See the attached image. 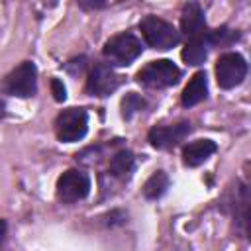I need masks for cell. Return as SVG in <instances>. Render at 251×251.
<instances>
[{
	"instance_id": "cell-1",
	"label": "cell",
	"mask_w": 251,
	"mask_h": 251,
	"mask_svg": "<svg viewBox=\"0 0 251 251\" xmlns=\"http://www.w3.org/2000/svg\"><path fill=\"white\" fill-rule=\"evenodd\" d=\"M143 53V41L133 31H120L106 39L102 57L110 67H127Z\"/></svg>"
},
{
	"instance_id": "cell-2",
	"label": "cell",
	"mask_w": 251,
	"mask_h": 251,
	"mask_svg": "<svg viewBox=\"0 0 251 251\" xmlns=\"http://www.w3.org/2000/svg\"><path fill=\"white\" fill-rule=\"evenodd\" d=\"M143 41L157 51H169L173 47H176L180 43V33L178 27H175L171 22L155 16V14H147L139 20L137 24Z\"/></svg>"
},
{
	"instance_id": "cell-3",
	"label": "cell",
	"mask_w": 251,
	"mask_h": 251,
	"mask_svg": "<svg viewBox=\"0 0 251 251\" xmlns=\"http://www.w3.org/2000/svg\"><path fill=\"white\" fill-rule=\"evenodd\" d=\"M180 78H182V71L171 59H155V61H149L147 65H143L135 73V80L141 86L155 88V90L171 88V86L178 84Z\"/></svg>"
},
{
	"instance_id": "cell-4",
	"label": "cell",
	"mask_w": 251,
	"mask_h": 251,
	"mask_svg": "<svg viewBox=\"0 0 251 251\" xmlns=\"http://www.w3.org/2000/svg\"><path fill=\"white\" fill-rule=\"evenodd\" d=\"M53 129H55V137L61 143H76L84 139V135L88 133V112L76 106L65 108L57 114L53 122Z\"/></svg>"
},
{
	"instance_id": "cell-5",
	"label": "cell",
	"mask_w": 251,
	"mask_h": 251,
	"mask_svg": "<svg viewBox=\"0 0 251 251\" xmlns=\"http://www.w3.org/2000/svg\"><path fill=\"white\" fill-rule=\"evenodd\" d=\"M92 180L90 175L82 169H67L63 175H59L55 182V196L63 204H75L84 200L90 194Z\"/></svg>"
},
{
	"instance_id": "cell-6",
	"label": "cell",
	"mask_w": 251,
	"mask_h": 251,
	"mask_svg": "<svg viewBox=\"0 0 251 251\" xmlns=\"http://www.w3.org/2000/svg\"><path fill=\"white\" fill-rule=\"evenodd\" d=\"M4 92L16 98H33L37 94V65L22 61L4 76Z\"/></svg>"
},
{
	"instance_id": "cell-7",
	"label": "cell",
	"mask_w": 251,
	"mask_h": 251,
	"mask_svg": "<svg viewBox=\"0 0 251 251\" xmlns=\"http://www.w3.org/2000/svg\"><path fill=\"white\" fill-rule=\"evenodd\" d=\"M247 61L241 53L237 51H226L218 57L216 65H214V73H216V82L222 90H231L235 86H239L245 76H247Z\"/></svg>"
},
{
	"instance_id": "cell-8",
	"label": "cell",
	"mask_w": 251,
	"mask_h": 251,
	"mask_svg": "<svg viewBox=\"0 0 251 251\" xmlns=\"http://www.w3.org/2000/svg\"><path fill=\"white\" fill-rule=\"evenodd\" d=\"M124 82V76L118 75L114 71V67H110L108 63H100L96 61L88 73H86V84H84V90L86 94L90 96H96V98H106L110 94H114Z\"/></svg>"
},
{
	"instance_id": "cell-9",
	"label": "cell",
	"mask_w": 251,
	"mask_h": 251,
	"mask_svg": "<svg viewBox=\"0 0 251 251\" xmlns=\"http://www.w3.org/2000/svg\"><path fill=\"white\" fill-rule=\"evenodd\" d=\"M192 133V124L188 120H180L175 124H159L147 131V141L151 147L161 151H171L180 145Z\"/></svg>"
},
{
	"instance_id": "cell-10",
	"label": "cell",
	"mask_w": 251,
	"mask_h": 251,
	"mask_svg": "<svg viewBox=\"0 0 251 251\" xmlns=\"http://www.w3.org/2000/svg\"><path fill=\"white\" fill-rule=\"evenodd\" d=\"M224 210L231 212L235 224L239 226L241 233L247 237L249 227V186L241 180H235V188H229L224 198Z\"/></svg>"
},
{
	"instance_id": "cell-11",
	"label": "cell",
	"mask_w": 251,
	"mask_h": 251,
	"mask_svg": "<svg viewBox=\"0 0 251 251\" xmlns=\"http://www.w3.org/2000/svg\"><path fill=\"white\" fill-rule=\"evenodd\" d=\"M208 24H206V18H204V10L198 2H186L180 10V37L184 35L186 39H192V37H202L208 33Z\"/></svg>"
},
{
	"instance_id": "cell-12",
	"label": "cell",
	"mask_w": 251,
	"mask_h": 251,
	"mask_svg": "<svg viewBox=\"0 0 251 251\" xmlns=\"http://www.w3.org/2000/svg\"><path fill=\"white\" fill-rule=\"evenodd\" d=\"M218 151V143L214 139H194L186 145H182V165L184 167H190V169H196L200 165H204L214 153Z\"/></svg>"
},
{
	"instance_id": "cell-13",
	"label": "cell",
	"mask_w": 251,
	"mask_h": 251,
	"mask_svg": "<svg viewBox=\"0 0 251 251\" xmlns=\"http://www.w3.org/2000/svg\"><path fill=\"white\" fill-rule=\"evenodd\" d=\"M135 165L137 163H135L133 151L122 147L112 153V157L108 161V175L120 182H127L135 173Z\"/></svg>"
},
{
	"instance_id": "cell-14",
	"label": "cell",
	"mask_w": 251,
	"mask_h": 251,
	"mask_svg": "<svg viewBox=\"0 0 251 251\" xmlns=\"http://www.w3.org/2000/svg\"><path fill=\"white\" fill-rule=\"evenodd\" d=\"M208 98V75L206 71H198L190 76L186 82L182 94H180V104L184 108H192Z\"/></svg>"
},
{
	"instance_id": "cell-15",
	"label": "cell",
	"mask_w": 251,
	"mask_h": 251,
	"mask_svg": "<svg viewBox=\"0 0 251 251\" xmlns=\"http://www.w3.org/2000/svg\"><path fill=\"white\" fill-rule=\"evenodd\" d=\"M208 53H210V45H208V33H206L202 37L186 39V43H184V47L180 51V57H182V61L186 65L200 67L208 59Z\"/></svg>"
},
{
	"instance_id": "cell-16",
	"label": "cell",
	"mask_w": 251,
	"mask_h": 251,
	"mask_svg": "<svg viewBox=\"0 0 251 251\" xmlns=\"http://www.w3.org/2000/svg\"><path fill=\"white\" fill-rule=\"evenodd\" d=\"M169 184H171V178L169 175L163 171V169H157L149 175V178L143 182L141 186V194L147 198V200H159L167 194L169 190Z\"/></svg>"
},
{
	"instance_id": "cell-17",
	"label": "cell",
	"mask_w": 251,
	"mask_h": 251,
	"mask_svg": "<svg viewBox=\"0 0 251 251\" xmlns=\"http://www.w3.org/2000/svg\"><path fill=\"white\" fill-rule=\"evenodd\" d=\"M241 39L239 29H233L229 25H220L216 29H208V45L214 47H231L235 41Z\"/></svg>"
},
{
	"instance_id": "cell-18",
	"label": "cell",
	"mask_w": 251,
	"mask_h": 251,
	"mask_svg": "<svg viewBox=\"0 0 251 251\" xmlns=\"http://www.w3.org/2000/svg\"><path fill=\"white\" fill-rule=\"evenodd\" d=\"M145 108H147V100L137 92H127L120 102V110H122L124 120H131L135 114L143 112Z\"/></svg>"
},
{
	"instance_id": "cell-19",
	"label": "cell",
	"mask_w": 251,
	"mask_h": 251,
	"mask_svg": "<svg viewBox=\"0 0 251 251\" xmlns=\"http://www.w3.org/2000/svg\"><path fill=\"white\" fill-rule=\"evenodd\" d=\"M100 220H102V226L104 227H120V226H126L127 224V212L122 210V208H114V210L106 212Z\"/></svg>"
},
{
	"instance_id": "cell-20",
	"label": "cell",
	"mask_w": 251,
	"mask_h": 251,
	"mask_svg": "<svg viewBox=\"0 0 251 251\" xmlns=\"http://www.w3.org/2000/svg\"><path fill=\"white\" fill-rule=\"evenodd\" d=\"M86 67H88V59L84 57V55H80V57H76V59H71L69 63H65V69L73 75V76H76V75H82L84 71H86Z\"/></svg>"
},
{
	"instance_id": "cell-21",
	"label": "cell",
	"mask_w": 251,
	"mask_h": 251,
	"mask_svg": "<svg viewBox=\"0 0 251 251\" xmlns=\"http://www.w3.org/2000/svg\"><path fill=\"white\" fill-rule=\"evenodd\" d=\"M49 84H51V92H53L55 102H65V100H67V86H65V82H63L61 78L53 76Z\"/></svg>"
},
{
	"instance_id": "cell-22",
	"label": "cell",
	"mask_w": 251,
	"mask_h": 251,
	"mask_svg": "<svg viewBox=\"0 0 251 251\" xmlns=\"http://www.w3.org/2000/svg\"><path fill=\"white\" fill-rule=\"evenodd\" d=\"M80 10H86V12H92V10H104L110 6V2H100V0H78L76 2Z\"/></svg>"
},
{
	"instance_id": "cell-23",
	"label": "cell",
	"mask_w": 251,
	"mask_h": 251,
	"mask_svg": "<svg viewBox=\"0 0 251 251\" xmlns=\"http://www.w3.org/2000/svg\"><path fill=\"white\" fill-rule=\"evenodd\" d=\"M6 237H8V222L4 218H0V249L6 243Z\"/></svg>"
},
{
	"instance_id": "cell-24",
	"label": "cell",
	"mask_w": 251,
	"mask_h": 251,
	"mask_svg": "<svg viewBox=\"0 0 251 251\" xmlns=\"http://www.w3.org/2000/svg\"><path fill=\"white\" fill-rule=\"evenodd\" d=\"M6 118V102L4 100H0V122Z\"/></svg>"
}]
</instances>
